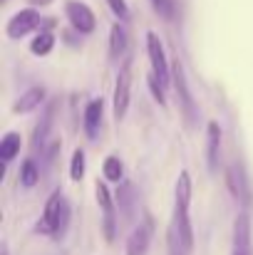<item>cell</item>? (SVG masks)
<instances>
[{"instance_id": "cell-1", "label": "cell", "mask_w": 253, "mask_h": 255, "mask_svg": "<svg viewBox=\"0 0 253 255\" xmlns=\"http://www.w3.org/2000/svg\"><path fill=\"white\" fill-rule=\"evenodd\" d=\"M67 226H70V203L60 191H55L47 198L42 218L35 223V231L42 236H50V238H62Z\"/></svg>"}, {"instance_id": "cell-16", "label": "cell", "mask_w": 253, "mask_h": 255, "mask_svg": "<svg viewBox=\"0 0 253 255\" xmlns=\"http://www.w3.org/2000/svg\"><path fill=\"white\" fill-rule=\"evenodd\" d=\"M52 47H55V35H52L50 30H40V32L32 37V42H30V52H32L35 57H47V55L52 52Z\"/></svg>"}, {"instance_id": "cell-14", "label": "cell", "mask_w": 253, "mask_h": 255, "mask_svg": "<svg viewBox=\"0 0 253 255\" xmlns=\"http://www.w3.org/2000/svg\"><path fill=\"white\" fill-rule=\"evenodd\" d=\"M124 50H127V30L122 22H114L109 30V57L117 60L124 55Z\"/></svg>"}, {"instance_id": "cell-20", "label": "cell", "mask_w": 253, "mask_h": 255, "mask_svg": "<svg viewBox=\"0 0 253 255\" xmlns=\"http://www.w3.org/2000/svg\"><path fill=\"white\" fill-rule=\"evenodd\" d=\"M84 166H87V156L82 149H75L72 161H70V178L72 181H82L84 178Z\"/></svg>"}, {"instance_id": "cell-12", "label": "cell", "mask_w": 253, "mask_h": 255, "mask_svg": "<svg viewBox=\"0 0 253 255\" xmlns=\"http://www.w3.org/2000/svg\"><path fill=\"white\" fill-rule=\"evenodd\" d=\"M55 107H57V102H50V104L45 107V112L40 114V122L35 124V134H32V149H35V151H45V139H47V134H50V129H52Z\"/></svg>"}, {"instance_id": "cell-9", "label": "cell", "mask_w": 253, "mask_h": 255, "mask_svg": "<svg viewBox=\"0 0 253 255\" xmlns=\"http://www.w3.org/2000/svg\"><path fill=\"white\" fill-rule=\"evenodd\" d=\"M221 141H224V131L219 122H209L206 124V166L211 173L219 171L221 164Z\"/></svg>"}, {"instance_id": "cell-23", "label": "cell", "mask_w": 253, "mask_h": 255, "mask_svg": "<svg viewBox=\"0 0 253 255\" xmlns=\"http://www.w3.org/2000/svg\"><path fill=\"white\" fill-rule=\"evenodd\" d=\"M147 82H149V89H152V97L159 102V107H167V94H164V89H167V85L152 72L149 77H147Z\"/></svg>"}, {"instance_id": "cell-11", "label": "cell", "mask_w": 253, "mask_h": 255, "mask_svg": "<svg viewBox=\"0 0 253 255\" xmlns=\"http://www.w3.org/2000/svg\"><path fill=\"white\" fill-rule=\"evenodd\" d=\"M102 112H104V102H102V97H99V99H92V102L84 107L82 124H84V134H87V139H89V141H94V139L99 136Z\"/></svg>"}, {"instance_id": "cell-24", "label": "cell", "mask_w": 253, "mask_h": 255, "mask_svg": "<svg viewBox=\"0 0 253 255\" xmlns=\"http://www.w3.org/2000/svg\"><path fill=\"white\" fill-rule=\"evenodd\" d=\"M102 231H104V238L112 243V241H114V233H117V213H114V211H104Z\"/></svg>"}, {"instance_id": "cell-25", "label": "cell", "mask_w": 253, "mask_h": 255, "mask_svg": "<svg viewBox=\"0 0 253 255\" xmlns=\"http://www.w3.org/2000/svg\"><path fill=\"white\" fill-rule=\"evenodd\" d=\"M109 2V7H112V12L124 22V20H129V5H127V0H107Z\"/></svg>"}, {"instance_id": "cell-22", "label": "cell", "mask_w": 253, "mask_h": 255, "mask_svg": "<svg viewBox=\"0 0 253 255\" xmlns=\"http://www.w3.org/2000/svg\"><path fill=\"white\" fill-rule=\"evenodd\" d=\"M152 5H154V12L162 20H174L176 17V0H152Z\"/></svg>"}, {"instance_id": "cell-4", "label": "cell", "mask_w": 253, "mask_h": 255, "mask_svg": "<svg viewBox=\"0 0 253 255\" xmlns=\"http://www.w3.org/2000/svg\"><path fill=\"white\" fill-rule=\"evenodd\" d=\"M129 99H132V62H124L119 75H117V82H114V119L122 122L127 117V109H129Z\"/></svg>"}, {"instance_id": "cell-5", "label": "cell", "mask_w": 253, "mask_h": 255, "mask_svg": "<svg viewBox=\"0 0 253 255\" xmlns=\"http://www.w3.org/2000/svg\"><path fill=\"white\" fill-rule=\"evenodd\" d=\"M40 25H42V15H40L35 7H25V10L15 12V15L7 20L5 32H7L10 40H20V37H25L27 32L37 30Z\"/></svg>"}, {"instance_id": "cell-18", "label": "cell", "mask_w": 253, "mask_h": 255, "mask_svg": "<svg viewBox=\"0 0 253 255\" xmlns=\"http://www.w3.org/2000/svg\"><path fill=\"white\" fill-rule=\"evenodd\" d=\"M37 181H40V169H37V164H35L32 159H25L22 166H20V183H22L25 188H32Z\"/></svg>"}, {"instance_id": "cell-21", "label": "cell", "mask_w": 253, "mask_h": 255, "mask_svg": "<svg viewBox=\"0 0 253 255\" xmlns=\"http://www.w3.org/2000/svg\"><path fill=\"white\" fill-rule=\"evenodd\" d=\"M94 193H97V203H99L102 213H104V211H114V201H112V193H109L107 183L97 181V186H94Z\"/></svg>"}, {"instance_id": "cell-6", "label": "cell", "mask_w": 253, "mask_h": 255, "mask_svg": "<svg viewBox=\"0 0 253 255\" xmlns=\"http://www.w3.org/2000/svg\"><path fill=\"white\" fill-rule=\"evenodd\" d=\"M147 55L152 62V72L169 87L171 85V65L167 62V52H164V45L157 32H147Z\"/></svg>"}, {"instance_id": "cell-26", "label": "cell", "mask_w": 253, "mask_h": 255, "mask_svg": "<svg viewBox=\"0 0 253 255\" xmlns=\"http://www.w3.org/2000/svg\"><path fill=\"white\" fill-rule=\"evenodd\" d=\"M32 2H37V5H47L50 0H32Z\"/></svg>"}, {"instance_id": "cell-8", "label": "cell", "mask_w": 253, "mask_h": 255, "mask_svg": "<svg viewBox=\"0 0 253 255\" xmlns=\"http://www.w3.org/2000/svg\"><path fill=\"white\" fill-rule=\"evenodd\" d=\"M65 12H67V20H70V25L75 27V32H82V35L94 32L97 17H94V12H92V7H89L87 2L67 0V2H65Z\"/></svg>"}, {"instance_id": "cell-15", "label": "cell", "mask_w": 253, "mask_h": 255, "mask_svg": "<svg viewBox=\"0 0 253 255\" xmlns=\"http://www.w3.org/2000/svg\"><path fill=\"white\" fill-rule=\"evenodd\" d=\"M20 146H22V139L17 131H7L2 139H0V159L2 164H10L17 154H20Z\"/></svg>"}, {"instance_id": "cell-10", "label": "cell", "mask_w": 253, "mask_h": 255, "mask_svg": "<svg viewBox=\"0 0 253 255\" xmlns=\"http://www.w3.org/2000/svg\"><path fill=\"white\" fill-rule=\"evenodd\" d=\"M152 231H154L152 218H147L144 223H139V226L129 233V238H127L124 255H147V251H149V243H152Z\"/></svg>"}, {"instance_id": "cell-3", "label": "cell", "mask_w": 253, "mask_h": 255, "mask_svg": "<svg viewBox=\"0 0 253 255\" xmlns=\"http://www.w3.org/2000/svg\"><path fill=\"white\" fill-rule=\"evenodd\" d=\"M226 188L231 191L234 201H239L244 206V211H249L253 206V191L251 183H249V176L244 171V164H239V161L229 164V169H226Z\"/></svg>"}, {"instance_id": "cell-17", "label": "cell", "mask_w": 253, "mask_h": 255, "mask_svg": "<svg viewBox=\"0 0 253 255\" xmlns=\"http://www.w3.org/2000/svg\"><path fill=\"white\" fill-rule=\"evenodd\" d=\"M102 173H104L107 181L119 183V181L124 178V164L119 161V156H107L104 164H102Z\"/></svg>"}, {"instance_id": "cell-2", "label": "cell", "mask_w": 253, "mask_h": 255, "mask_svg": "<svg viewBox=\"0 0 253 255\" xmlns=\"http://www.w3.org/2000/svg\"><path fill=\"white\" fill-rule=\"evenodd\" d=\"M171 85L176 89L179 107H181V114H184L186 127H194V124H196V117H199V107H196V99H194V94H191V89H189L184 65H181L179 60L171 62Z\"/></svg>"}, {"instance_id": "cell-19", "label": "cell", "mask_w": 253, "mask_h": 255, "mask_svg": "<svg viewBox=\"0 0 253 255\" xmlns=\"http://www.w3.org/2000/svg\"><path fill=\"white\" fill-rule=\"evenodd\" d=\"M167 251H169V255H191V251L184 246L179 231L171 223H169V231H167Z\"/></svg>"}, {"instance_id": "cell-7", "label": "cell", "mask_w": 253, "mask_h": 255, "mask_svg": "<svg viewBox=\"0 0 253 255\" xmlns=\"http://www.w3.org/2000/svg\"><path fill=\"white\" fill-rule=\"evenodd\" d=\"M231 255H253V226L249 211L239 213L234 221V243Z\"/></svg>"}, {"instance_id": "cell-13", "label": "cell", "mask_w": 253, "mask_h": 255, "mask_svg": "<svg viewBox=\"0 0 253 255\" xmlns=\"http://www.w3.org/2000/svg\"><path fill=\"white\" fill-rule=\"evenodd\" d=\"M42 102H45V87H30V89L22 92L20 99L12 104V112H15V114H27V112H35Z\"/></svg>"}]
</instances>
